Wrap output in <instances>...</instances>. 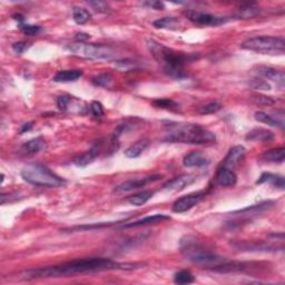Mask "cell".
Listing matches in <instances>:
<instances>
[{"instance_id":"cell-1","label":"cell","mask_w":285,"mask_h":285,"mask_svg":"<svg viewBox=\"0 0 285 285\" xmlns=\"http://www.w3.org/2000/svg\"><path fill=\"white\" fill-rule=\"evenodd\" d=\"M142 266V264L117 263L105 257H88L73 259L58 265L41 267V269L25 272L24 279H48V278H68L78 274L96 273V272L111 270H134Z\"/></svg>"},{"instance_id":"cell-2","label":"cell","mask_w":285,"mask_h":285,"mask_svg":"<svg viewBox=\"0 0 285 285\" xmlns=\"http://www.w3.org/2000/svg\"><path fill=\"white\" fill-rule=\"evenodd\" d=\"M147 47L155 59L163 65L164 73L167 76L174 79H184L188 77L185 69H184V65L198 58L194 54L176 52V50L166 47V46L153 39L147 41Z\"/></svg>"},{"instance_id":"cell-3","label":"cell","mask_w":285,"mask_h":285,"mask_svg":"<svg viewBox=\"0 0 285 285\" xmlns=\"http://www.w3.org/2000/svg\"><path fill=\"white\" fill-rule=\"evenodd\" d=\"M165 141L182 144L208 145L216 142V135L207 128L198 124L175 123L170 121L165 125Z\"/></svg>"},{"instance_id":"cell-4","label":"cell","mask_w":285,"mask_h":285,"mask_svg":"<svg viewBox=\"0 0 285 285\" xmlns=\"http://www.w3.org/2000/svg\"><path fill=\"white\" fill-rule=\"evenodd\" d=\"M181 250L190 262L200 266L212 267V270L220 264L228 261L220 255L206 250L203 245L199 244L196 242V238L193 236H186L183 238L181 241Z\"/></svg>"},{"instance_id":"cell-5","label":"cell","mask_w":285,"mask_h":285,"mask_svg":"<svg viewBox=\"0 0 285 285\" xmlns=\"http://www.w3.org/2000/svg\"><path fill=\"white\" fill-rule=\"evenodd\" d=\"M22 177L31 185L39 187H59L65 181L48 167L40 164H32L25 167L22 171Z\"/></svg>"},{"instance_id":"cell-6","label":"cell","mask_w":285,"mask_h":285,"mask_svg":"<svg viewBox=\"0 0 285 285\" xmlns=\"http://www.w3.org/2000/svg\"><path fill=\"white\" fill-rule=\"evenodd\" d=\"M241 47L263 55H283L285 52V41L283 37L258 36L244 40L241 44Z\"/></svg>"},{"instance_id":"cell-7","label":"cell","mask_w":285,"mask_h":285,"mask_svg":"<svg viewBox=\"0 0 285 285\" xmlns=\"http://www.w3.org/2000/svg\"><path fill=\"white\" fill-rule=\"evenodd\" d=\"M68 49L75 55L89 59H111L115 55L114 50L106 45L75 43L71 44Z\"/></svg>"},{"instance_id":"cell-8","label":"cell","mask_w":285,"mask_h":285,"mask_svg":"<svg viewBox=\"0 0 285 285\" xmlns=\"http://www.w3.org/2000/svg\"><path fill=\"white\" fill-rule=\"evenodd\" d=\"M186 17L188 20L196 25H200V26H220L226 22H228V18L226 17H220L215 15L207 14V12H200L195 10H188L186 11Z\"/></svg>"},{"instance_id":"cell-9","label":"cell","mask_w":285,"mask_h":285,"mask_svg":"<svg viewBox=\"0 0 285 285\" xmlns=\"http://www.w3.org/2000/svg\"><path fill=\"white\" fill-rule=\"evenodd\" d=\"M205 195H206V192L200 191L191 193V194L183 196V198H179L173 203V207H171L173 208V212L185 213L190 211V209L194 207L195 205H198L205 198Z\"/></svg>"},{"instance_id":"cell-10","label":"cell","mask_w":285,"mask_h":285,"mask_svg":"<svg viewBox=\"0 0 285 285\" xmlns=\"http://www.w3.org/2000/svg\"><path fill=\"white\" fill-rule=\"evenodd\" d=\"M159 179H162V175L155 174L152 176H147V177L141 178V179H132V181H126L124 183L119 184L118 186H116L115 192L117 193H125V192H131L133 190H137V188L144 187L149 183L157 182Z\"/></svg>"},{"instance_id":"cell-11","label":"cell","mask_w":285,"mask_h":285,"mask_svg":"<svg viewBox=\"0 0 285 285\" xmlns=\"http://www.w3.org/2000/svg\"><path fill=\"white\" fill-rule=\"evenodd\" d=\"M254 71H255V74L257 75V76L274 82L282 88L284 87L285 75L282 70L275 69V68H273V67L257 66L254 68Z\"/></svg>"},{"instance_id":"cell-12","label":"cell","mask_w":285,"mask_h":285,"mask_svg":"<svg viewBox=\"0 0 285 285\" xmlns=\"http://www.w3.org/2000/svg\"><path fill=\"white\" fill-rule=\"evenodd\" d=\"M195 181H196V177L194 175L183 174L181 176H178V177H175L167 182L165 185L163 186V190L169 191V192H181L184 190V188L192 185V184Z\"/></svg>"},{"instance_id":"cell-13","label":"cell","mask_w":285,"mask_h":285,"mask_svg":"<svg viewBox=\"0 0 285 285\" xmlns=\"http://www.w3.org/2000/svg\"><path fill=\"white\" fill-rule=\"evenodd\" d=\"M215 183L222 187H233L237 183V175L228 167H221L216 173Z\"/></svg>"},{"instance_id":"cell-14","label":"cell","mask_w":285,"mask_h":285,"mask_svg":"<svg viewBox=\"0 0 285 285\" xmlns=\"http://www.w3.org/2000/svg\"><path fill=\"white\" fill-rule=\"evenodd\" d=\"M100 150H102V142H98L91 147L90 149H88L87 152H85L82 155H79L78 157L74 159V164L78 167H85L87 165H89L93 163L96 158L98 157V155L100 154Z\"/></svg>"},{"instance_id":"cell-15","label":"cell","mask_w":285,"mask_h":285,"mask_svg":"<svg viewBox=\"0 0 285 285\" xmlns=\"http://www.w3.org/2000/svg\"><path fill=\"white\" fill-rule=\"evenodd\" d=\"M246 154V149L244 146L236 145L229 149V152L226 155L224 159L223 167H228V169H232V167L236 166L243 158H244Z\"/></svg>"},{"instance_id":"cell-16","label":"cell","mask_w":285,"mask_h":285,"mask_svg":"<svg viewBox=\"0 0 285 285\" xmlns=\"http://www.w3.org/2000/svg\"><path fill=\"white\" fill-rule=\"evenodd\" d=\"M209 163L208 157L200 150H194L187 154L183 159V164L185 167H202L207 165Z\"/></svg>"},{"instance_id":"cell-17","label":"cell","mask_w":285,"mask_h":285,"mask_svg":"<svg viewBox=\"0 0 285 285\" xmlns=\"http://www.w3.org/2000/svg\"><path fill=\"white\" fill-rule=\"evenodd\" d=\"M167 220H171V217L169 215H164V214H155V215L147 216V217H145V219L133 222V223H128L124 226V228H141V226H145V225L162 223L163 221H167Z\"/></svg>"},{"instance_id":"cell-18","label":"cell","mask_w":285,"mask_h":285,"mask_svg":"<svg viewBox=\"0 0 285 285\" xmlns=\"http://www.w3.org/2000/svg\"><path fill=\"white\" fill-rule=\"evenodd\" d=\"M274 138L275 136L273 133L264 128H254L251 132L247 133V135H246V140L251 142H269L273 141Z\"/></svg>"},{"instance_id":"cell-19","label":"cell","mask_w":285,"mask_h":285,"mask_svg":"<svg viewBox=\"0 0 285 285\" xmlns=\"http://www.w3.org/2000/svg\"><path fill=\"white\" fill-rule=\"evenodd\" d=\"M83 76V71L78 69L60 70L53 77V82L55 83H74L77 82Z\"/></svg>"},{"instance_id":"cell-20","label":"cell","mask_w":285,"mask_h":285,"mask_svg":"<svg viewBox=\"0 0 285 285\" xmlns=\"http://www.w3.org/2000/svg\"><path fill=\"white\" fill-rule=\"evenodd\" d=\"M270 184V185L274 186L276 188H280V190H284L285 187V182L284 177L281 175L272 174V173H263L259 178L256 181V184Z\"/></svg>"},{"instance_id":"cell-21","label":"cell","mask_w":285,"mask_h":285,"mask_svg":"<svg viewBox=\"0 0 285 285\" xmlns=\"http://www.w3.org/2000/svg\"><path fill=\"white\" fill-rule=\"evenodd\" d=\"M45 147V142L41 137H36L25 142L20 148V152L25 155H33L40 152Z\"/></svg>"},{"instance_id":"cell-22","label":"cell","mask_w":285,"mask_h":285,"mask_svg":"<svg viewBox=\"0 0 285 285\" xmlns=\"http://www.w3.org/2000/svg\"><path fill=\"white\" fill-rule=\"evenodd\" d=\"M149 146V141L148 140H141L137 141L135 144H133L132 146L125 150V156L128 158H137L140 157L142 154V152H145L146 148Z\"/></svg>"},{"instance_id":"cell-23","label":"cell","mask_w":285,"mask_h":285,"mask_svg":"<svg viewBox=\"0 0 285 285\" xmlns=\"http://www.w3.org/2000/svg\"><path fill=\"white\" fill-rule=\"evenodd\" d=\"M153 26L155 28L159 29H169V30H177L181 26V23L175 17H164L158 20H155L153 23Z\"/></svg>"},{"instance_id":"cell-24","label":"cell","mask_w":285,"mask_h":285,"mask_svg":"<svg viewBox=\"0 0 285 285\" xmlns=\"http://www.w3.org/2000/svg\"><path fill=\"white\" fill-rule=\"evenodd\" d=\"M254 118L256 119L257 121H259V123L266 124L271 127H279L281 129H284V121L276 119V118H274V117H272L271 115L266 114V113H264V112L255 113Z\"/></svg>"},{"instance_id":"cell-25","label":"cell","mask_w":285,"mask_h":285,"mask_svg":"<svg viewBox=\"0 0 285 285\" xmlns=\"http://www.w3.org/2000/svg\"><path fill=\"white\" fill-rule=\"evenodd\" d=\"M284 157H285V148L280 147L266 152L262 156V159L267 163H279V164H281V163L284 162Z\"/></svg>"},{"instance_id":"cell-26","label":"cell","mask_w":285,"mask_h":285,"mask_svg":"<svg viewBox=\"0 0 285 285\" xmlns=\"http://www.w3.org/2000/svg\"><path fill=\"white\" fill-rule=\"evenodd\" d=\"M153 195H154L153 191H142L131 196L127 200L129 204L134 205V206H142V205L147 203L148 200L153 198Z\"/></svg>"},{"instance_id":"cell-27","label":"cell","mask_w":285,"mask_h":285,"mask_svg":"<svg viewBox=\"0 0 285 285\" xmlns=\"http://www.w3.org/2000/svg\"><path fill=\"white\" fill-rule=\"evenodd\" d=\"M91 83L97 87L110 88L113 85V83H114V77H113V75L110 73H103L91 79Z\"/></svg>"},{"instance_id":"cell-28","label":"cell","mask_w":285,"mask_h":285,"mask_svg":"<svg viewBox=\"0 0 285 285\" xmlns=\"http://www.w3.org/2000/svg\"><path fill=\"white\" fill-rule=\"evenodd\" d=\"M73 18L76 24L84 25L91 18V15L89 11L85 9V8L75 7L73 9Z\"/></svg>"},{"instance_id":"cell-29","label":"cell","mask_w":285,"mask_h":285,"mask_svg":"<svg viewBox=\"0 0 285 285\" xmlns=\"http://www.w3.org/2000/svg\"><path fill=\"white\" fill-rule=\"evenodd\" d=\"M153 104L158 108H162V110H167L171 112L178 111L179 105L178 103H176L175 100L170 99V98H158L156 100H154Z\"/></svg>"},{"instance_id":"cell-30","label":"cell","mask_w":285,"mask_h":285,"mask_svg":"<svg viewBox=\"0 0 285 285\" xmlns=\"http://www.w3.org/2000/svg\"><path fill=\"white\" fill-rule=\"evenodd\" d=\"M194 281H195L194 275L187 270L179 271L174 275V282L176 284H191L194 282Z\"/></svg>"},{"instance_id":"cell-31","label":"cell","mask_w":285,"mask_h":285,"mask_svg":"<svg viewBox=\"0 0 285 285\" xmlns=\"http://www.w3.org/2000/svg\"><path fill=\"white\" fill-rule=\"evenodd\" d=\"M259 14V9L257 7H255L253 5H247L245 7H242L240 11H238L237 17L242 19H250L254 18Z\"/></svg>"},{"instance_id":"cell-32","label":"cell","mask_w":285,"mask_h":285,"mask_svg":"<svg viewBox=\"0 0 285 285\" xmlns=\"http://www.w3.org/2000/svg\"><path fill=\"white\" fill-rule=\"evenodd\" d=\"M249 86L251 88H253L255 90H271V85L267 82L263 81L262 78L255 77L250 79Z\"/></svg>"},{"instance_id":"cell-33","label":"cell","mask_w":285,"mask_h":285,"mask_svg":"<svg viewBox=\"0 0 285 285\" xmlns=\"http://www.w3.org/2000/svg\"><path fill=\"white\" fill-rule=\"evenodd\" d=\"M222 105L220 103H209L207 105H204L200 108V114L202 115H209V114H215V113L220 112L222 110Z\"/></svg>"},{"instance_id":"cell-34","label":"cell","mask_w":285,"mask_h":285,"mask_svg":"<svg viewBox=\"0 0 285 285\" xmlns=\"http://www.w3.org/2000/svg\"><path fill=\"white\" fill-rule=\"evenodd\" d=\"M73 98L74 97H71V96H68V95L59 96L57 99V107L62 112H68L70 104L71 102H73Z\"/></svg>"},{"instance_id":"cell-35","label":"cell","mask_w":285,"mask_h":285,"mask_svg":"<svg viewBox=\"0 0 285 285\" xmlns=\"http://www.w3.org/2000/svg\"><path fill=\"white\" fill-rule=\"evenodd\" d=\"M19 28H20V30H22L25 35H27V36H35L41 31V27L36 26V25L22 24V25H19Z\"/></svg>"},{"instance_id":"cell-36","label":"cell","mask_w":285,"mask_h":285,"mask_svg":"<svg viewBox=\"0 0 285 285\" xmlns=\"http://www.w3.org/2000/svg\"><path fill=\"white\" fill-rule=\"evenodd\" d=\"M252 102L257 104V105H264V106H271L275 103V100L269 97V96H264V95H255L252 97Z\"/></svg>"},{"instance_id":"cell-37","label":"cell","mask_w":285,"mask_h":285,"mask_svg":"<svg viewBox=\"0 0 285 285\" xmlns=\"http://www.w3.org/2000/svg\"><path fill=\"white\" fill-rule=\"evenodd\" d=\"M88 5L93 8L95 11L103 12V14H106L111 9L110 5L105 1H88Z\"/></svg>"},{"instance_id":"cell-38","label":"cell","mask_w":285,"mask_h":285,"mask_svg":"<svg viewBox=\"0 0 285 285\" xmlns=\"http://www.w3.org/2000/svg\"><path fill=\"white\" fill-rule=\"evenodd\" d=\"M89 110L91 112V114H93L96 118H100V117L104 116V107L102 103L96 102V100L95 102H91Z\"/></svg>"},{"instance_id":"cell-39","label":"cell","mask_w":285,"mask_h":285,"mask_svg":"<svg viewBox=\"0 0 285 285\" xmlns=\"http://www.w3.org/2000/svg\"><path fill=\"white\" fill-rule=\"evenodd\" d=\"M28 44L27 43H24V41H19V43H15L14 45H12V49H14V52L16 54H23L26 52V50L28 49Z\"/></svg>"},{"instance_id":"cell-40","label":"cell","mask_w":285,"mask_h":285,"mask_svg":"<svg viewBox=\"0 0 285 285\" xmlns=\"http://www.w3.org/2000/svg\"><path fill=\"white\" fill-rule=\"evenodd\" d=\"M146 6H149L150 8L156 10H163L164 9V3L161 1H149V2H145Z\"/></svg>"},{"instance_id":"cell-41","label":"cell","mask_w":285,"mask_h":285,"mask_svg":"<svg viewBox=\"0 0 285 285\" xmlns=\"http://www.w3.org/2000/svg\"><path fill=\"white\" fill-rule=\"evenodd\" d=\"M89 38L90 35H88V33L85 32H78L76 33V36H75V39L77 40V43H85V41Z\"/></svg>"},{"instance_id":"cell-42","label":"cell","mask_w":285,"mask_h":285,"mask_svg":"<svg viewBox=\"0 0 285 285\" xmlns=\"http://www.w3.org/2000/svg\"><path fill=\"white\" fill-rule=\"evenodd\" d=\"M32 128V123H26V124H24L22 128H20V134H24V133H26V132H29L30 129Z\"/></svg>"}]
</instances>
